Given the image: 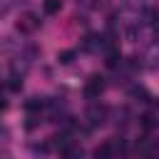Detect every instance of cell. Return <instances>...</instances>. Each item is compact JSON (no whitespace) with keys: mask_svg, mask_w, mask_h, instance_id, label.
<instances>
[{"mask_svg":"<svg viewBox=\"0 0 159 159\" xmlns=\"http://www.w3.org/2000/svg\"><path fill=\"white\" fill-rule=\"evenodd\" d=\"M132 94H134V97H142V102H152L149 92H147V89H142V87H134V89H132Z\"/></svg>","mask_w":159,"mask_h":159,"instance_id":"11","label":"cell"},{"mask_svg":"<svg viewBox=\"0 0 159 159\" xmlns=\"http://www.w3.org/2000/svg\"><path fill=\"white\" fill-rule=\"evenodd\" d=\"M87 117H89L92 124H102V122L107 119V107H102V104H92L89 112H87Z\"/></svg>","mask_w":159,"mask_h":159,"instance_id":"4","label":"cell"},{"mask_svg":"<svg viewBox=\"0 0 159 159\" xmlns=\"http://www.w3.org/2000/svg\"><path fill=\"white\" fill-rule=\"evenodd\" d=\"M42 25V20H40V15H35V12H22L20 17H17V22H15V27H17V32H25V35H30V32H35L37 27Z\"/></svg>","mask_w":159,"mask_h":159,"instance_id":"1","label":"cell"},{"mask_svg":"<svg viewBox=\"0 0 159 159\" xmlns=\"http://www.w3.org/2000/svg\"><path fill=\"white\" fill-rule=\"evenodd\" d=\"M104 62H107V67H117V65L122 62V57H119V50H117L114 45L109 47V52H107V60H104Z\"/></svg>","mask_w":159,"mask_h":159,"instance_id":"7","label":"cell"},{"mask_svg":"<svg viewBox=\"0 0 159 159\" xmlns=\"http://www.w3.org/2000/svg\"><path fill=\"white\" fill-rule=\"evenodd\" d=\"M20 87H22V77H17V75H12V77H10V89H12V92H17Z\"/></svg>","mask_w":159,"mask_h":159,"instance_id":"12","label":"cell"},{"mask_svg":"<svg viewBox=\"0 0 159 159\" xmlns=\"http://www.w3.org/2000/svg\"><path fill=\"white\" fill-rule=\"evenodd\" d=\"M124 142H102L97 149H94V159H117L114 157V152H117V147H122Z\"/></svg>","mask_w":159,"mask_h":159,"instance_id":"3","label":"cell"},{"mask_svg":"<svg viewBox=\"0 0 159 159\" xmlns=\"http://www.w3.org/2000/svg\"><path fill=\"white\" fill-rule=\"evenodd\" d=\"M102 89H104V77L102 75H92L87 80V84H84V97L87 99H97L102 94Z\"/></svg>","mask_w":159,"mask_h":159,"instance_id":"2","label":"cell"},{"mask_svg":"<svg viewBox=\"0 0 159 159\" xmlns=\"http://www.w3.org/2000/svg\"><path fill=\"white\" fill-rule=\"evenodd\" d=\"M62 157H65V159H82V149H80L77 144H72V147H67V149L62 152Z\"/></svg>","mask_w":159,"mask_h":159,"instance_id":"9","label":"cell"},{"mask_svg":"<svg viewBox=\"0 0 159 159\" xmlns=\"http://www.w3.org/2000/svg\"><path fill=\"white\" fill-rule=\"evenodd\" d=\"M7 10H10V2H7V0H2V2H0V17H2Z\"/></svg>","mask_w":159,"mask_h":159,"instance_id":"13","label":"cell"},{"mask_svg":"<svg viewBox=\"0 0 159 159\" xmlns=\"http://www.w3.org/2000/svg\"><path fill=\"white\" fill-rule=\"evenodd\" d=\"M47 107V99H42V97H30L27 102H25V109L27 112H40V109H45Z\"/></svg>","mask_w":159,"mask_h":159,"instance_id":"6","label":"cell"},{"mask_svg":"<svg viewBox=\"0 0 159 159\" xmlns=\"http://www.w3.org/2000/svg\"><path fill=\"white\" fill-rule=\"evenodd\" d=\"M42 7H45V12H47V15H55V12H60L62 0H45V2H42Z\"/></svg>","mask_w":159,"mask_h":159,"instance_id":"8","label":"cell"},{"mask_svg":"<svg viewBox=\"0 0 159 159\" xmlns=\"http://www.w3.org/2000/svg\"><path fill=\"white\" fill-rule=\"evenodd\" d=\"M75 55H77L75 50H62V52L57 55V60H60V65H70V62L75 60Z\"/></svg>","mask_w":159,"mask_h":159,"instance_id":"10","label":"cell"},{"mask_svg":"<svg viewBox=\"0 0 159 159\" xmlns=\"http://www.w3.org/2000/svg\"><path fill=\"white\" fill-rule=\"evenodd\" d=\"M99 47H102V37L99 35H87L84 42H82V50H87V52H97Z\"/></svg>","mask_w":159,"mask_h":159,"instance_id":"5","label":"cell"}]
</instances>
